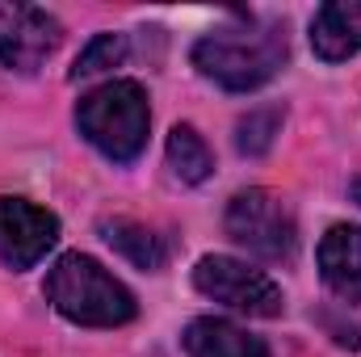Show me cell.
I'll return each instance as SVG.
<instances>
[{"label": "cell", "instance_id": "2", "mask_svg": "<svg viewBox=\"0 0 361 357\" xmlns=\"http://www.w3.org/2000/svg\"><path fill=\"white\" fill-rule=\"evenodd\" d=\"M47 298L55 303V311L63 320L85 324V328H122L139 311L135 294L101 261H92L85 253H68L51 265Z\"/></svg>", "mask_w": 361, "mask_h": 357}, {"label": "cell", "instance_id": "15", "mask_svg": "<svg viewBox=\"0 0 361 357\" xmlns=\"http://www.w3.org/2000/svg\"><path fill=\"white\" fill-rule=\"evenodd\" d=\"M353 202H357V206H361V177L353 181Z\"/></svg>", "mask_w": 361, "mask_h": 357}, {"label": "cell", "instance_id": "6", "mask_svg": "<svg viewBox=\"0 0 361 357\" xmlns=\"http://www.w3.org/2000/svg\"><path fill=\"white\" fill-rule=\"evenodd\" d=\"M59 38H63V30L47 8H38V4H0V68L38 72L55 55Z\"/></svg>", "mask_w": 361, "mask_h": 357}, {"label": "cell", "instance_id": "1", "mask_svg": "<svg viewBox=\"0 0 361 357\" xmlns=\"http://www.w3.org/2000/svg\"><path fill=\"white\" fill-rule=\"evenodd\" d=\"M286 55H290L286 25L257 17H244L240 25L227 30H210L206 38L193 42V68L227 92L261 89L281 72Z\"/></svg>", "mask_w": 361, "mask_h": 357}, {"label": "cell", "instance_id": "12", "mask_svg": "<svg viewBox=\"0 0 361 357\" xmlns=\"http://www.w3.org/2000/svg\"><path fill=\"white\" fill-rule=\"evenodd\" d=\"M169 169H173V177L185 181V185H202V181L214 173V156H210L206 139H202L189 122L173 126V135H169Z\"/></svg>", "mask_w": 361, "mask_h": 357}, {"label": "cell", "instance_id": "13", "mask_svg": "<svg viewBox=\"0 0 361 357\" xmlns=\"http://www.w3.org/2000/svg\"><path fill=\"white\" fill-rule=\"evenodd\" d=\"M281 122H286V114H281L277 105L248 109V114L240 118V126H235V147H240L244 156H265L273 147V139L281 135Z\"/></svg>", "mask_w": 361, "mask_h": 357}, {"label": "cell", "instance_id": "4", "mask_svg": "<svg viewBox=\"0 0 361 357\" xmlns=\"http://www.w3.org/2000/svg\"><path fill=\"white\" fill-rule=\"evenodd\" d=\"M227 236L261 261H290L298 248L294 210L273 189H244L227 202Z\"/></svg>", "mask_w": 361, "mask_h": 357}, {"label": "cell", "instance_id": "3", "mask_svg": "<svg viewBox=\"0 0 361 357\" xmlns=\"http://www.w3.org/2000/svg\"><path fill=\"white\" fill-rule=\"evenodd\" d=\"M76 126L105 160L130 164L147 147V126H152L147 92L135 80H109V85L92 89L89 97H80Z\"/></svg>", "mask_w": 361, "mask_h": 357}, {"label": "cell", "instance_id": "8", "mask_svg": "<svg viewBox=\"0 0 361 357\" xmlns=\"http://www.w3.org/2000/svg\"><path fill=\"white\" fill-rule=\"evenodd\" d=\"M311 47L319 59L341 63L361 51V0H328L311 17Z\"/></svg>", "mask_w": 361, "mask_h": 357}, {"label": "cell", "instance_id": "7", "mask_svg": "<svg viewBox=\"0 0 361 357\" xmlns=\"http://www.w3.org/2000/svg\"><path fill=\"white\" fill-rule=\"evenodd\" d=\"M59 240V219L25 198H0V261L8 269L38 265Z\"/></svg>", "mask_w": 361, "mask_h": 357}, {"label": "cell", "instance_id": "9", "mask_svg": "<svg viewBox=\"0 0 361 357\" xmlns=\"http://www.w3.org/2000/svg\"><path fill=\"white\" fill-rule=\"evenodd\" d=\"M319 273L332 294L361 303V227L341 223L319 240Z\"/></svg>", "mask_w": 361, "mask_h": 357}, {"label": "cell", "instance_id": "5", "mask_svg": "<svg viewBox=\"0 0 361 357\" xmlns=\"http://www.w3.org/2000/svg\"><path fill=\"white\" fill-rule=\"evenodd\" d=\"M193 286H197L206 298H214V303H223V307H231V311L257 315V320H273V315H281V307H286L281 286L273 282L269 273L244 265V261H235V257H202L197 269H193Z\"/></svg>", "mask_w": 361, "mask_h": 357}, {"label": "cell", "instance_id": "11", "mask_svg": "<svg viewBox=\"0 0 361 357\" xmlns=\"http://www.w3.org/2000/svg\"><path fill=\"white\" fill-rule=\"evenodd\" d=\"M101 236H105V244L114 253H122L130 265H139V269H152L156 273V269H164V261H169L164 240L152 227L135 223V219H105L101 223Z\"/></svg>", "mask_w": 361, "mask_h": 357}, {"label": "cell", "instance_id": "10", "mask_svg": "<svg viewBox=\"0 0 361 357\" xmlns=\"http://www.w3.org/2000/svg\"><path fill=\"white\" fill-rule=\"evenodd\" d=\"M180 345L189 357H269L261 337H252L248 328H240L231 320H214V315L193 320L185 328Z\"/></svg>", "mask_w": 361, "mask_h": 357}, {"label": "cell", "instance_id": "14", "mask_svg": "<svg viewBox=\"0 0 361 357\" xmlns=\"http://www.w3.org/2000/svg\"><path fill=\"white\" fill-rule=\"evenodd\" d=\"M126 59V38L122 34H97L89 47L76 55V68H72V80L80 76H97V72H109Z\"/></svg>", "mask_w": 361, "mask_h": 357}]
</instances>
